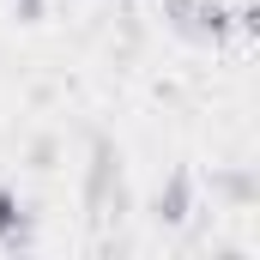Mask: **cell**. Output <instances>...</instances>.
Instances as JSON below:
<instances>
[{
    "label": "cell",
    "mask_w": 260,
    "mask_h": 260,
    "mask_svg": "<svg viewBox=\"0 0 260 260\" xmlns=\"http://www.w3.org/2000/svg\"><path fill=\"white\" fill-rule=\"evenodd\" d=\"M164 24L176 37H188L200 49H218L230 30H236V12L218 6V0H164Z\"/></svg>",
    "instance_id": "1"
},
{
    "label": "cell",
    "mask_w": 260,
    "mask_h": 260,
    "mask_svg": "<svg viewBox=\"0 0 260 260\" xmlns=\"http://www.w3.org/2000/svg\"><path fill=\"white\" fill-rule=\"evenodd\" d=\"M0 248H30V230H24V206L18 194L0 182Z\"/></svg>",
    "instance_id": "2"
},
{
    "label": "cell",
    "mask_w": 260,
    "mask_h": 260,
    "mask_svg": "<svg viewBox=\"0 0 260 260\" xmlns=\"http://www.w3.org/2000/svg\"><path fill=\"white\" fill-rule=\"evenodd\" d=\"M157 212H164V224H182V218L194 212V182H188V170H176V176L164 182V194H157Z\"/></svg>",
    "instance_id": "3"
},
{
    "label": "cell",
    "mask_w": 260,
    "mask_h": 260,
    "mask_svg": "<svg viewBox=\"0 0 260 260\" xmlns=\"http://www.w3.org/2000/svg\"><path fill=\"white\" fill-rule=\"evenodd\" d=\"M43 6H49V0H18V18H24V24H37V18H43Z\"/></svg>",
    "instance_id": "4"
}]
</instances>
